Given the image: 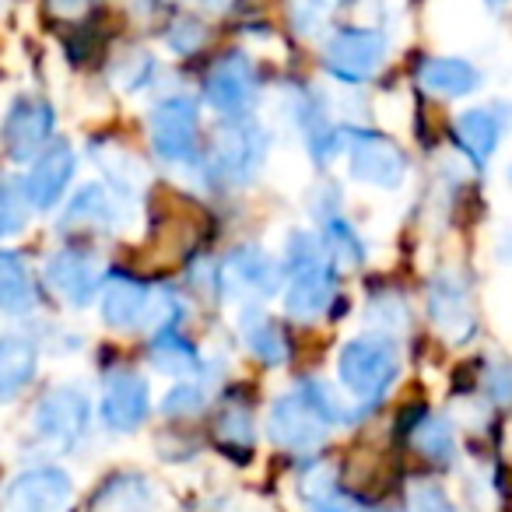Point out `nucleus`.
I'll use <instances>...</instances> for the list:
<instances>
[{"label": "nucleus", "instance_id": "f257e3e1", "mask_svg": "<svg viewBox=\"0 0 512 512\" xmlns=\"http://www.w3.org/2000/svg\"><path fill=\"white\" fill-rule=\"evenodd\" d=\"M355 411L348 400L320 376H306L274 397L271 411H267V439L292 456H309L313 460L323 446H327L330 432L337 425H355Z\"/></svg>", "mask_w": 512, "mask_h": 512}, {"label": "nucleus", "instance_id": "f03ea898", "mask_svg": "<svg viewBox=\"0 0 512 512\" xmlns=\"http://www.w3.org/2000/svg\"><path fill=\"white\" fill-rule=\"evenodd\" d=\"M341 267L327 253L320 232L292 228L281 246V313L292 323H320L334 309Z\"/></svg>", "mask_w": 512, "mask_h": 512}, {"label": "nucleus", "instance_id": "7ed1b4c3", "mask_svg": "<svg viewBox=\"0 0 512 512\" xmlns=\"http://www.w3.org/2000/svg\"><path fill=\"white\" fill-rule=\"evenodd\" d=\"M274 148V134L256 120V116H239V120H221L214 130L211 144L200 148V172L204 183L218 190H242L256 183L267 169V158Z\"/></svg>", "mask_w": 512, "mask_h": 512}, {"label": "nucleus", "instance_id": "20e7f679", "mask_svg": "<svg viewBox=\"0 0 512 512\" xmlns=\"http://www.w3.org/2000/svg\"><path fill=\"white\" fill-rule=\"evenodd\" d=\"M334 369L341 390L355 400V418L362 421L365 414H372L390 397L400 372H404V362H400V348L393 337L362 334L341 344Z\"/></svg>", "mask_w": 512, "mask_h": 512}, {"label": "nucleus", "instance_id": "39448f33", "mask_svg": "<svg viewBox=\"0 0 512 512\" xmlns=\"http://www.w3.org/2000/svg\"><path fill=\"white\" fill-rule=\"evenodd\" d=\"M29 428L39 446H46L50 453H74L92 432V397L81 383L64 379L36 400Z\"/></svg>", "mask_w": 512, "mask_h": 512}, {"label": "nucleus", "instance_id": "423d86ee", "mask_svg": "<svg viewBox=\"0 0 512 512\" xmlns=\"http://www.w3.org/2000/svg\"><path fill=\"white\" fill-rule=\"evenodd\" d=\"M151 155L165 169H197L200 162V102L186 92L162 95L148 109Z\"/></svg>", "mask_w": 512, "mask_h": 512}, {"label": "nucleus", "instance_id": "0eeeda50", "mask_svg": "<svg viewBox=\"0 0 512 512\" xmlns=\"http://www.w3.org/2000/svg\"><path fill=\"white\" fill-rule=\"evenodd\" d=\"M341 137V155L348 158V176L355 183L383 193L404 190L407 176H411V158H407V151L393 137L369 127H355V123H341Z\"/></svg>", "mask_w": 512, "mask_h": 512}, {"label": "nucleus", "instance_id": "6e6552de", "mask_svg": "<svg viewBox=\"0 0 512 512\" xmlns=\"http://www.w3.org/2000/svg\"><path fill=\"white\" fill-rule=\"evenodd\" d=\"M390 57V36L376 25H344L323 43V71L337 85H369Z\"/></svg>", "mask_w": 512, "mask_h": 512}, {"label": "nucleus", "instance_id": "1a4fd4ad", "mask_svg": "<svg viewBox=\"0 0 512 512\" xmlns=\"http://www.w3.org/2000/svg\"><path fill=\"white\" fill-rule=\"evenodd\" d=\"M218 292L235 306H264L281 292V260L260 242H239L218 264Z\"/></svg>", "mask_w": 512, "mask_h": 512}, {"label": "nucleus", "instance_id": "9d476101", "mask_svg": "<svg viewBox=\"0 0 512 512\" xmlns=\"http://www.w3.org/2000/svg\"><path fill=\"white\" fill-rule=\"evenodd\" d=\"M281 109H285V120L292 123V130L306 144V155L320 169H330L337 162V155L344 151V137H341V123H334L320 88L288 85L281 92Z\"/></svg>", "mask_w": 512, "mask_h": 512}, {"label": "nucleus", "instance_id": "9b49d317", "mask_svg": "<svg viewBox=\"0 0 512 512\" xmlns=\"http://www.w3.org/2000/svg\"><path fill=\"white\" fill-rule=\"evenodd\" d=\"M200 99L207 109L221 116V120H239V116H253V106L260 99V74H256L253 60L246 53H225L218 57L204 74L200 85Z\"/></svg>", "mask_w": 512, "mask_h": 512}, {"label": "nucleus", "instance_id": "f8f14e48", "mask_svg": "<svg viewBox=\"0 0 512 512\" xmlns=\"http://www.w3.org/2000/svg\"><path fill=\"white\" fill-rule=\"evenodd\" d=\"M425 313L432 320V327L446 337L449 344H467L477 334V309H474V292L470 281L463 278V271L456 267H442L428 278L425 292Z\"/></svg>", "mask_w": 512, "mask_h": 512}, {"label": "nucleus", "instance_id": "ddd939ff", "mask_svg": "<svg viewBox=\"0 0 512 512\" xmlns=\"http://www.w3.org/2000/svg\"><path fill=\"white\" fill-rule=\"evenodd\" d=\"M74 477L57 463H36L25 467L4 484L0 512H71L74 505Z\"/></svg>", "mask_w": 512, "mask_h": 512}, {"label": "nucleus", "instance_id": "4468645a", "mask_svg": "<svg viewBox=\"0 0 512 512\" xmlns=\"http://www.w3.org/2000/svg\"><path fill=\"white\" fill-rule=\"evenodd\" d=\"M57 130V109L36 92H22L11 99L8 113L0 120V144L4 155L18 165H29L46 144L53 141Z\"/></svg>", "mask_w": 512, "mask_h": 512}, {"label": "nucleus", "instance_id": "2eb2a0df", "mask_svg": "<svg viewBox=\"0 0 512 512\" xmlns=\"http://www.w3.org/2000/svg\"><path fill=\"white\" fill-rule=\"evenodd\" d=\"M43 281L64 306L71 309H88L92 302H99L102 281H106V267L92 249H57L46 256L43 264Z\"/></svg>", "mask_w": 512, "mask_h": 512}, {"label": "nucleus", "instance_id": "dca6fc26", "mask_svg": "<svg viewBox=\"0 0 512 512\" xmlns=\"http://www.w3.org/2000/svg\"><path fill=\"white\" fill-rule=\"evenodd\" d=\"M134 200L120 197L113 186H106L102 179L81 183L74 190V197L64 200L57 214V228L74 232V228H92V232H120L134 221Z\"/></svg>", "mask_w": 512, "mask_h": 512}, {"label": "nucleus", "instance_id": "f3484780", "mask_svg": "<svg viewBox=\"0 0 512 512\" xmlns=\"http://www.w3.org/2000/svg\"><path fill=\"white\" fill-rule=\"evenodd\" d=\"M74 176H78V151L71 148V141H50L32 158L18 183L32 211H57L67 200Z\"/></svg>", "mask_w": 512, "mask_h": 512}, {"label": "nucleus", "instance_id": "a211bd4d", "mask_svg": "<svg viewBox=\"0 0 512 512\" xmlns=\"http://www.w3.org/2000/svg\"><path fill=\"white\" fill-rule=\"evenodd\" d=\"M151 414V386L137 369H109L99 393V418L106 432L134 435Z\"/></svg>", "mask_w": 512, "mask_h": 512}, {"label": "nucleus", "instance_id": "6ab92c4d", "mask_svg": "<svg viewBox=\"0 0 512 512\" xmlns=\"http://www.w3.org/2000/svg\"><path fill=\"white\" fill-rule=\"evenodd\" d=\"M151 295L155 285L134 278V274H106L99 292V313L102 323L116 334H137V330H148L151 316Z\"/></svg>", "mask_w": 512, "mask_h": 512}, {"label": "nucleus", "instance_id": "aec40b11", "mask_svg": "<svg viewBox=\"0 0 512 512\" xmlns=\"http://www.w3.org/2000/svg\"><path fill=\"white\" fill-rule=\"evenodd\" d=\"M505 127H509V120L498 106H474L456 116L449 137H453V148L474 165V172H484L502 148Z\"/></svg>", "mask_w": 512, "mask_h": 512}, {"label": "nucleus", "instance_id": "412c9836", "mask_svg": "<svg viewBox=\"0 0 512 512\" xmlns=\"http://www.w3.org/2000/svg\"><path fill=\"white\" fill-rule=\"evenodd\" d=\"M414 81L425 95L446 102H460L481 92L484 74L467 57H425L414 71Z\"/></svg>", "mask_w": 512, "mask_h": 512}, {"label": "nucleus", "instance_id": "4be33fe9", "mask_svg": "<svg viewBox=\"0 0 512 512\" xmlns=\"http://www.w3.org/2000/svg\"><path fill=\"white\" fill-rule=\"evenodd\" d=\"M235 330H239V341L249 351V358H256L264 369H281L292 358L285 330L264 306H239Z\"/></svg>", "mask_w": 512, "mask_h": 512}, {"label": "nucleus", "instance_id": "5701e85b", "mask_svg": "<svg viewBox=\"0 0 512 512\" xmlns=\"http://www.w3.org/2000/svg\"><path fill=\"white\" fill-rule=\"evenodd\" d=\"M39 372V341L29 334L0 337V407L18 400Z\"/></svg>", "mask_w": 512, "mask_h": 512}, {"label": "nucleus", "instance_id": "b1692460", "mask_svg": "<svg viewBox=\"0 0 512 512\" xmlns=\"http://www.w3.org/2000/svg\"><path fill=\"white\" fill-rule=\"evenodd\" d=\"M299 498L306 512H365L337 481V467L323 456H313L309 467L299 474Z\"/></svg>", "mask_w": 512, "mask_h": 512}, {"label": "nucleus", "instance_id": "393cba45", "mask_svg": "<svg viewBox=\"0 0 512 512\" xmlns=\"http://www.w3.org/2000/svg\"><path fill=\"white\" fill-rule=\"evenodd\" d=\"M407 442L421 460L435 463V467H453L460 460V442H456V428L449 418L435 411H414V418L407 421Z\"/></svg>", "mask_w": 512, "mask_h": 512}, {"label": "nucleus", "instance_id": "a878e982", "mask_svg": "<svg viewBox=\"0 0 512 512\" xmlns=\"http://www.w3.org/2000/svg\"><path fill=\"white\" fill-rule=\"evenodd\" d=\"M39 309V285L32 267L15 249H0V316L22 320Z\"/></svg>", "mask_w": 512, "mask_h": 512}, {"label": "nucleus", "instance_id": "bb28decb", "mask_svg": "<svg viewBox=\"0 0 512 512\" xmlns=\"http://www.w3.org/2000/svg\"><path fill=\"white\" fill-rule=\"evenodd\" d=\"M95 512H158L162 498L151 477L144 474H113L95 491Z\"/></svg>", "mask_w": 512, "mask_h": 512}, {"label": "nucleus", "instance_id": "cd10ccee", "mask_svg": "<svg viewBox=\"0 0 512 512\" xmlns=\"http://www.w3.org/2000/svg\"><path fill=\"white\" fill-rule=\"evenodd\" d=\"M88 155H92L95 169L102 172V183L113 186L120 197L134 200L141 197L144 190V165L137 162V155H130V151H123L120 144H109V141H95L92 148H88Z\"/></svg>", "mask_w": 512, "mask_h": 512}, {"label": "nucleus", "instance_id": "c85d7f7f", "mask_svg": "<svg viewBox=\"0 0 512 512\" xmlns=\"http://www.w3.org/2000/svg\"><path fill=\"white\" fill-rule=\"evenodd\" d=\"M148 362L155 372H165V376L176 379H193L204 376V355L193 341H186L183 330H165V334H155L148 341Z\"/></svg>", "mask_w": 512, "mask_h": 512}, {"label": "nucleus", "instance_id": "c756f323", "mask_svg": "<svg viewBox=\"0 0 512 512\" xmlns=\"http://www.w3.org/2000/svg\"><path fill=\"white\" fill-rule=\"evenodd\" d=\"M316 225H320L323 246H327V253L334 256V264L341 267V271L362 267L365 260H369V242H365V235L358 232V225L344 211L330 214V218L316 221Z\"/></svg>", "mask_w": 512, "mask_h": 512}, {"label": "nucleus", "instance_id": "7c9ffc66", "mask_svg": "<svg viewBox=\"0 0 512 512\" xmlns=\"http://www.w3.org/2000/svg\"><path fill=\"white\" fill-rule=\"evenodd\" d=\"M365 327H369V334H383L397 341L411 327V306L397 288H372L365 295Z\"/></svg>", "mask_w": 512, "mask_h": 512}, {"label": "nucleus", "instance_id": "2f4dec72", "mask_svg": "<svg viewBox=\"0 0 512 512\" xmlns=\"http://www.w3.org/2000/svg\"><path fill=\"white\" fill-rule=\"evenodd\" d=\"M214 442H218L225 453L246 460V456L256 449V418H253V411H249V407H242V404H228L225 411L218 414V421H214Z\"/></svg>", "mask_w": 512, "mask_h": 512}, {"label": "nucleus", "instance_id": "473e14b6", "mask_svg": "<svg viewBox=\"0 0 512 512\" xmlns=\"http://www.w3.org/2000/svg\"><path fill=\"white\" fill-rule=\"evenodd\" d=\"M158 78H162V64H158L155 53H148V50H127L113 64L116 88H120V92H127V95L155 92Z\"/></svg>", "mask_w": 512, "mask_h": 512}, {"label": "nucleus", "instance_id": "72a5a7b5", "mask_svg": "<svg viewBox=\"0 0 512 512\" xmlns=\"http://www.w3.org/2000/svg\"><path fill=\"white\" fill-rule=\"evenodd\" d=\"M288 25L299 39H320L334 22L341 0H285Z\"/></svg>", "mask_w": 512, "mask_h": 512}, {"label": "nucleus", "instance_id": "f704fd0d", "mask_svg": "<svg viewBox=\"0 0 512 512\" xmlns=\"http://www.w3.org/2000/svg\"><path fill=\"white\" fill-rule=\"evenodd\" d=\"M211 400V386H207V372L204 376H193V379H179L176 386H169V393L162 397L158 411L165 418H193L200 414Z\"/></svg>", "mask_w": 512, "mask_h": 512}, {"label": "nucleus", "instance_id": "c9c22d12", "mask_svg": "<svg viewBox=\"0 0 512 512\" xmlns=\"http://www.w3.org/2000/svg\"><path fill=\"white\" fill-rule=\"evenodd\" d=\"M29 214H32V207L22 193V183L0 176V239L22 235L25 225H29Z\"/></svg>", "mask_w": 512, "mask_h": 512}, {"label": "nucleus", "instance_id": "e433bc0d", "mask_svg": "<svg viewBox=\"0 0 512 512\" xmlns=\"http://www.w3.org/2000/svg\"><path fill=\"white\" fill-rule=\"evenodd\" d=\"M404 512H463L439 481L414 477L404 488Z\"/></svg>", "mask_w": 512, "mask_h": 512}, {"label": "nucleus", "instance_id": "4c0bfd02", "mask_svg": "<svg viewBox=\"0 0 512 512\" xmlns=\"http://www.w3.org/2000/svg\"><path fill=\"white\" fill-rule=\"evenodd\" d=\"M207 43V25L197 15H176L165 29V46L176 57H193Z\"/></svg>", "mask_w": 512, "mask_h": 512}, {"label": "nucleus", "instance_id": "58836bf2", "mask_svg": "<svg viewBox=\"0 0 512 512\" xmlns=\"http://www.w3.org/2000/svg\"><path fill=\"white\" fill-rule=\"evenodd\" d=\"M481 393L488 404L495 407H512V362L509 358H488L481 365Z\"/></svg>", "mask_w": 512, "mask_h": 512}, {"label": "nucleus", "instance_id": "ea45409f", "mask_svg": "<svg viewBox=\"0 0 512 512\" xmlns=\"http://www.w3.org/2000/svg\"><path fill=\"white\" fill-rule=\"evenodd\" d=\"M341 186L337 183H330V179H323L320 186H313L309 190V214H313V221H323V218H330V214H337V211H344V204H341Z\"/></svg>", "mask_w": 512, "mask_h": 512}, {"label": "nucleus", "instance_id": "a19ab883", "mask_svg": "<svg viewBox=\"0 0 512 512\" xmlns=\"http://www.w3.org/2000/svg\"><path fill=\"white\" fill-rule=\"evenodd\" d=\"M50 4V11L57 18H74V15H81V11H88L95 4V0H46Z\"/></svg>", "mask_w": 512, "mask_h": 512}, {"label": "nucleus", "instance_id": "79ce46f5", "mask_svg": "<svg viewBox=\"0 0 512 512\" xmlns=\"http://www.w3.org/2000/svg\"><path fill=\"white\" fill-rule=\"evenodd\" d=\"M165 4H169V0H165ZM172 4H176V0H172ZM179 4H193V8L211 11V15H225V11L235 8V0H179Z\"/></svg>", "mask_w": 512, "mask_h": 512}, {"label": "nucleus", "instance_id": "37998d69", "mask_svg": "<svg viewBox=\"0 0 512 512\" xmlns=\"http://www.w3.org/2000/svg\"><path fill=\"white\" fill-rule=\"evenodd\" d=\"M498 256H502L505 264H512V228L502 235V246H498Z\"/></svg>", "mask_w": 512, "mask_h": 512}, {"label": "nucleus", "instance_id": "c03bdc74", "mask_svg": "<svg viewBox=\"0 0 512 512\" xmlns=\"http://www.w3.org/2000/svg\"><path fill=\"white\" fill-rule=\"evenodd\" d=\"M484 8L488 11H502V8H509V0H481Z\"/></svg>", "mask_w": 512, "mask_h": 512}, {"label": "nucleus", "instance_id": "a18cd8bd", "mask_svg": "<svg viewBox=\"0 0 512 512\" xmlns=\"http://www.w3.org/2000/svg\"><path fill=\"white\" fill-rule=\"evenodd\" d=\"M505 179H509V183H512V162H509V169H505Z\"/></svg>", "mask_w": 512, "mask_h": 512}, {"label": "nucleus", "instance_id": "49530a36", "mask_svg": "<svg viewBox=\"0 0 512 512\" xmlns=\"http://www.w3.org/2000/svg\"><path fill=\"white\" fill-rule=\"evenodd\" d=\"M379 4H393V0H379Z\"/></svg>", "mask_w": 512, "mask_h": 512}, {"label": "nucleus", "instance_id": "de8ad7c7", "mask_svg": "<svg viewBox=\"0 0 512 512\" xmlns=\"http://www.w3.org/2000/svg\"><path fill=\"white\" fill-rule=\"evenodd\" d=\"M365 512H369V509H365ZM376 512H383V509H376Z\"/></svg>", "mask_w": 512, "mask_h": 512}]
</instances>
